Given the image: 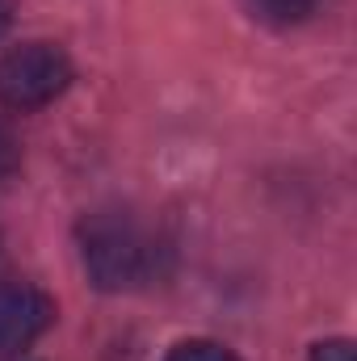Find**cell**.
I'll return each instance as SVG.
<instances>
[{
	"label": "cell",
	"mask_w": 357,
	"mask_h": 361,
	"mask_svg": "<svg viewBox=\"0 0 357 361\" xmlns=\"http://www.w3.org/2000/svg\"><path fill=\"white\" fill-rule=\"evenodd\" d=\"M72 85V59L55 42H25L0 59V101L8 109H42Z\"/></svg>",
	"instance_id": "cell-2"
},
{
	"label": "cell",
	"mask_w": 357,
	"mask_h": 361,
	"mask_svg": "<svg viewBox=\"0 0 357 361\" xmlns=\"http://www.w3.org/2000/svg\"><path fill=\"white\" fill-rule=\"evenodd\" d=\"M311 361H353V341H320L311 345Z\"/></svg>",
	"instance_id": "cell-7"
},
{
	"label": "cell",
	"mask_w": 357,
	"mask_h": 361,
	"mask_svg": "<svg viewBox=\"0 0 357 361\" xmlns=\"http://www.w3.org/2000/svg\"><path fill=\"white\" fill-rule=\"evenodd\" d=\"M324 0H248V8L269 21V25H298V21H307L315 8H320Z\"/></svg>",
	"instance_id": "cell-4"
},
{
	"label": "cell",
	"mask_w": 357,
	"mask_h": 361,
	"mask_svg": "<svg viewBox=\"0 0 357 361\" xmlns=\"http://www.w3.org/2000/svg\"><path fill=\"white\" fill-rule=\"evenodd\" d=\"M8 21H13V4L0 0V38H4V30H8Z\"/></svg>",
	"instance_id": "cell-8"
},
{
	"label": "cell",
	"mask_w": 357,
	"mask_h": 361,
	"mask_svg": "<svg viewBox=\"0 0 357 361\" xmlns=\"http://www.w3.org/2000/svg\"><path fill=\"white\" fill-rule=\"evenodd\" d=\"M55 324V302L25 281H0V357L30 349Z\"/></svg>",
	"instance_id": "cell-3"
},
{
	"label": "cell",
	"mask_w": 357,
	"mask_h": 361,
	"mask_svg": "<svg viewBox=\"0 0 357 361\" xmlns=\"http://www.w3.org/2000/svg\"><path fill=\"white\" fill-rule=\"evenodd\" d=\"M80 261L97 290H135L160 269L156 235L131 210H92L76 227Z\"/></svg>",
	"instance_id": "cell-1"
},
{
	"label": "cell",
	"mask_w": 357,
	"mask_h": 361,
	"mask_svg": "<svg viewBox=\"0 0 357 361\" xmlns=\"http://www.w3.org/2000/svg\"><path fill=\"white\" fill-rule=\"evenodd\" d=\"M17 164H21V147H17V139L8 135V126H0V180L13 177Z\"/></svg>",
	"instance_id": "cell-6"
},
{
	"label": "cell",
	"mask_w": 357,
	"mask_h": 361,
	"mask_svg": "<svg viewBox=\"0 0 357 361\" xmlns=\"http://www.w3.org/2000/svg\"><path fill=\"white\" fill-rule=\"evenodd\" d=\"M164 361H236V353L214 345V341H181V345H173V353Z\"/></svg>",
	"instance_id": "cell-5"
}]
</instances>
